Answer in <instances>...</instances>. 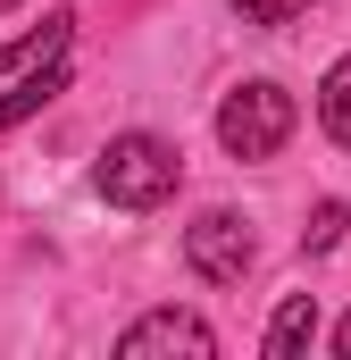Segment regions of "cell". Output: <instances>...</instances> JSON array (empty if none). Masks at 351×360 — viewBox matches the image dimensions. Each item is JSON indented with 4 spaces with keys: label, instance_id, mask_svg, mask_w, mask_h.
Segmentation results:
<instances>
[{
    "label": "cell",
    "instance_id": "cell-1",
    "mask_svg": "<svg viewBox=\"0 0 351 360\" xmlns=\"http://www.w3.org/2000/svg\"><path fill=\"white\" fill-rule=\"evenodd\" d=\"M67 51H76V17H67V8H51L34 34H17V42L0 51V126L34 117L51 92L67 84Z\"/></svg>",
    "mask_w": 351,
    "mask_h": 360
},
{
    "label": "cell",
    "instance_id": "cell-2",
    "mask_svg": "<svg viewBox=\"0 0 351 360\" xmlns=\"http://www.w3.org/2000/svg\"><path fill=\"white\" fill-rule=\"evenodd\" d=\"M92 184H100L109 210H159L176 184H184V151H176L168 134H117V143L100 151Z\"/></svg>",
    "mask_w": 351,
    "mask_h": 360
},
{
    "label": "cell",
    "instance_id": "cell-3",
    "mask_svg": "<svg viewBox=\"0 0 351 360\" xmlns=\"http://www.w3.org/2000/svg\"><path fill=\"white\" fill-rule=\"evenodd\" d=\"M293 126H301V109H293V92L284 84H234L218 101V143H226V160H276L284 143H293Z\"/></svg>",
    "mask_w": 351,
    "mask_h": 360
},
{
    "label": "cell",
    "instance_id": "cell-4",
    "mask_svg": "<svg viewBox=\"0 0 351 360\" xmlns=\"http://www.w3.org/2000/svg\"><path fill=\"white\" fill-rule=\"evenodd\" d=\"M184 260H192V276H209V285H243V269L260 260V243H251V226L234 210H201L184 226Z\"/></svg>",
    "mask_w": 351,
    "mask_h": 360
},
{
    "label": "cell",
    "instance_id": "cell-5",
    "mask_svg": "<svg viewBox=\"0 0 351 360\" xmlns=\"http://www.w3.org/2000/svg\"><path fill=\"white\" fill-rule=\"evenodd\" d=\"M117 352H126V360H151V352H192V360H209V352H218V327L192 319V310H151V319H134V327L117 335Z\"/></svg>",
    "mask_w": 351,
    "mask_h": 360
},
{
    "label": "cell",
    "instance_id": "cell-6",
    "mask_svg": "<svg viewBox=\"0 0 351 360\" xmlns=\"http://www.w3.org/2000/svg\"><path fill=\"white\" fill-rule=\"evenodd\" d=\"M310 344H318V302L293 293V302L267 319V352H310Z\"/></svg>",
    "mask_w": 351,
    "mask_h": 360
},
{
    "label": "cell",
    "instance_id": "cell-7",
    "mask_svg": "<svg viewBox=\"0 0 351 360\" xmlns=\"http://www.w3.org/2000/svg\"><path fill=\"white\" fill-rule=\"evenodd\" d=\"M318 126L351 151V59H335V68H326V84H318Z\"/></svg>",
    "mask_w": 351,
    "mask_h": 360
},
{
    "label": "cell",
    "instance_id": "cell-8",
    "mask_svg": "<svg viewBox=\"0 0 351 360\" xmlns=\"http://www.w3.org/2000/svg\"><path fill=\"white\" fill-rule=\"evenodd\" d=\"M343 226H351L343 201H318V218L301 226V252H335V243H343Z\"/></svg>",
    "mask_w": 351,
    "mask_h": 360
},
{
    "label": "cell",
    "instance_id": "cell-9",
    "mask_svg": "<svg viewBox=\"0 0 351 360\" xmlns=\"http://www.w3.org/2000/svg\"><path fill=\"white\" fill-rule=\"evenodd\" d=\"M301 8H310V0H234V17H243V25H293Z\"/></svg>",
    "mask_w": 351,
    "mask_h": 360
},
{
    "label": "cell",
    "instance_id": "cell-10",
    "mask_svg": "<svg viewBox=\"0 0 351 360\" xmlns=\"http://www.w3.org/2000/svg\"><path fill=\"white\" fill-rule=\"evenodd\" d=\"M335 352H343V360H351V310H343V327H335Z\"/></svg>",
    "mask_w": 351,
    "mask_h": 360
},
{
    "label": "cell",
    "instance_id": "cell-11",
    "mask_svg": "<svg viewBox=\"0 0 351 360\" xmlns=\"http://www.w3.org/2000/svg\"><path fill=\"white\" fill-rule=\"evenodd\" d=\"M8 8H17V0H0V17H8Z\"/></svg>",
    "mask_w": 351,
    "mask_h": 360
}]
</instances>
